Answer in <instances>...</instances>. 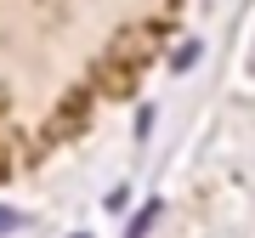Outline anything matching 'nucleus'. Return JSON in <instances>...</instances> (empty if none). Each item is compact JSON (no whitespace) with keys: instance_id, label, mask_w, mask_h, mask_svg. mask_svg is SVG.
I'll use <instances>...</instances> for the list:
<instances>
[{"instance_id":"f03ea898","label":"nucleus","mask_w":255,"mask_h":238,"mask_svg":"<svg viewBox=\"0 0 255 238\" xmlns=\"http://www.w3.org/2000/svg\"><path fill=\"white\" fill-rule=\"evenodd\" d=\"M11 227H17V216H6V210H0V233H11Z\"/></svg>"},{"instance_id":"f257e3e1","label":"nucleus","mask_w":255,"mask_h":238,"mask_svg":"<svg viewBox=\"0 0 255 238\" xmlns=\"http://www.w3.org/2000/svg\"><path fill=\"white\" fill-rule=\"evenodd\" d=\"M153 221H159V204H147V210L130 221V233H125V238H147V227H153Z\"/></svg>"}]
</instances>
